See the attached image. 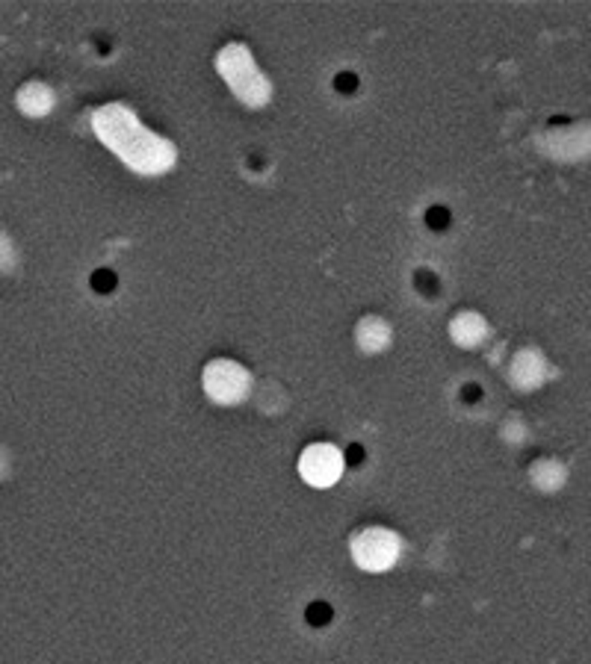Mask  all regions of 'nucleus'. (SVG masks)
Wrapping results in <instances>:
<instances>
[{
    "label": "nucleus",
    "instance_id": "obj_9",
    "mask_svg": "<svg viewBox=\"0 0 591 664\" xmlns=\"http://www.w3.org/2000/svg\"><path fill=\"white\" fill-rule=\"evenodd\" d=\"M529 475H532V481L538 484L541 490H556V487L562 484V479H565V470L556 461H538L529 470Z\"/></svg>",
    "mask_w": 591,
    "mask_h": 664
},
{
    "label": "nucleus",
    "instance_id": "obj_3",
    "mask_svg": "<svg viewBox=\"0 0 591 664\" xmlns=\"http://www.w3.org/2000/svg\"><path fill=\"white\" fill-rule=\"evenodd\" d=\"M402 552L399 535L385 526H370L364 531H358L352 540V558L361 570L367 573H385L397 564Z\"/></svg>",
    "mask_w": 591,
    "mask_h": 664
},
{
    "label": "nucleus",
    "instance_id": "obj_7",
    "mask_svg": "<svg viewBox=\"0 0 591 664\" xmlns=\"http://www.w3.org/2000/svg\"><path fill=\"white\" fill-rule=\"evenodd\" d=\"M450 334L458 346L473 349L488 337V322L479 313H473V310H464V313H458L450 322Z\"/></svg>",
    "mask_w": 591,
    "mask_h": 664
},
{
    "label": "nucleus",
    "instance_id": "obj_2",
    "mask_svg": "<svg viewBox=\"0 0 591 664\" xmlns=\"http://www.w3.org/2000/svg\"><path fill=\"white\" fill-rule=\"evenodd\" d=\"M219 74L231 86V92L248 107H264L272 98V83L264 77V71L255 65L246 44H225L219 50Z\"/></svg>",
    "mask_w": 591,
    "mask_h": 664
},
{
    "label": "nucleus",
    "instance_id": "obj_14",
    "mask_svg": "<svg viewBox=\"0 0 591 664\" xmlns=\"http://www.w3.org/2000/svg\"><path fill=\"white\" fill-rule=\"evenodd\" d=\"M334 86L340 89V92H352V89L358 86V77H355L352 71H343V74H340V77H337V80H334Z\"/></svg>",
    "mask_w": 591,
    "mask_h": 664
},
{
    "label": "nucleus",
    "instance_id": "obj_6",
    "mask_svg": "<svg viewBox=\"0 0 591 664\" xmlns=\"http://www.w3.org/2000/svg\"><path fill=\"white\" fill-rule=\"evenodd\" d=\"M355 340H358L361 351L379 354V351H385L390 346L393 331H390V325L381 316H364L358 322V328H355Z\"/></svg>",
    "mask_w": 591,
    "mask_h": 664
},
{
    "label": "nucleus",
    "instance_id": "obj_13",
    "mask_svg": "<svg viewBox=\"0 0 591 664\" xmlns=\"http://www.w3.org/2000/svg\"><path fill=\"white\" fill-rule=\"evenodd\" d=\"M92 286L98 293H109L116 286V275L109 272V269H98L95 275H92Z\"/></svg>",
    "mask_w": 591,
    "mask_h": 664
},
{
    "label": "nucleus",
    "instance_id": "obj_12",
    "mask_svg": "<svg viewBox=\"0 0 591 664\" xmlns=\"http://www.w3.org/2000/svg\"><path fill=\"white\" fill-rule=\"evenodd\" d=\"M426 225H429L432 230H444L446 225H450V210L446 207H429L426 210Z\"/></svg>",
    "mask_w": 591,
    "mask_h": 664
},
{
    "label": "nucleus",
    "instance_id": "obj_5",
    "mask_svg": "<svg viewBox=\"0 0 591 664\" xmlns=\"http://www.w3.org/2000/svg\"><path fill=\"white\" fill-rule=\"evenodd\" d=\"M343 470H346V455L337 446H331V443H313L299 458V475L313 487L337 484Z\"/></svg>",
    "mask_w": 591,
    "mask_h": 664
},
{
    "label": "nucleus",
    "instance_id": "obj_11",
    "mask_svg": "<svg viewBox=\"0 0 591 664\" xmlns=\"http://www.w3.org/2000/svg\"><path fill=\"white\" fill-rule=\"evenodd\" d=\"M24 107L30 109V113H45V109L51 107L48 89H45V86H30L27 92H24Z\"/></svg>",
    "mask_w": 591,
    "mask_h": 664
},
{
    "label": "nucleus",
    "instance_id": "obj_8",
    "mask_svg": "<svg viewBox=\"0 0 591 664\" xmlns=\"http://www.w3.org/2000/svg\"><path fill=\"white\" fill-rule=\"evenodd\" d=\"M544 378V360H541V354L538 351H520L518 358L511 360V381L523 387V390H529V387L535 384H541Z\"/></svg>",
    "mask_w": 591,
    "mask_h": 664
},
{
    "label": "nucleus",
    "instance_id": "obj_1",
    "mask_svg": "<svg viewBox=\"0 0 591 664\" xmlns=\"http://www.w3.org/2000/svg\"><path fill=\"white\" fill-rule=\"evenodd\" d=\"M95 130L107 142V148L116 151L139 174H163L178 160V151H174L172 142L157 136L154 130H148L136 118L134 109L122 104L104 107L95 116Z\"/></svg>",
    "mask_w": 591,
    "mask_h": 664
},
{
    "label": "nucleus",
    "instance_id": "obj_10",
    "mask_svg": "<svg viewBox=\"0 0 591 664\" xmlns=\"http://www.w3.org/2000/svg\"><path fill=\"white\" fill-rule=\"evenodd\" d=\"M414 286H417L420 293H426V295H437V293H441V278H437V272L420 266V269L414 272Z\"/></svg>",
    "mask_w": 591,
    "mask_h": 664
},
{
    "label": "nucleus",
    "instance_id": "obj_4",
    "mask_svg": "<svg viewBox=\"0 0 591 664\" xmlns=\"http://www.w3.org/2000/svg\"><path fill=\"white\" fill-rule=\"evenodd\" d=\"M201 384H204V393L210 396L216 405H239L251 390V375L246 367H239L237 360L216 358L204 367Z\"/></svg>",
    "mask_w": 591,
    "mask_h": 664
}]
</instances>
